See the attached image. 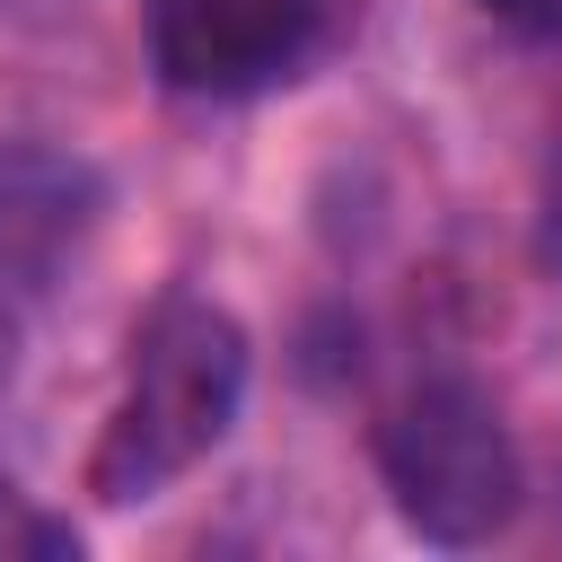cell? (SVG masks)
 I'll list each match as a JSON object with an SVG mask.
<instances>
[{"instance_id":"cell-2","label":"cell","mask_w":562,"mask_h":562,"mask_svg":"<svg viewBox=\"0 0 562 562\" xmlns=\"http://www.w3.org/2000/svg\"><path fill=\"white\" fill-rule=\"evenodd\" d=\"M378 474L395 492V518L422 544H483L518 518V492H527L492 395L465 378H422L378 422Z\"/></svg>"},{"instance_id":"cell-3","label":"cell","mask_w":562,"mask_h":562,"mask_svg":"<svg viewBox=\"0 0 562 562\" xmlns=\"http://www.w3.org/2000/svg\"><path fill=\"white\" fill-rule=\"evenodd\" d=\"M325 44V0H149V70L176 97H263Z\"/></svg>"},{"instance_id":"cell-4","label":"cell","mask_w":562,"mask_h":562,"mask_svg":"<svg viewBox=\"0 0 562 562\" xmlns=\"http://www.w3.org/2000/svg\"><path fill=\"white\" fill-rule=\"evenodd\" d=\"M97 220V167L44 140H0V360L18 351L26 316L53 299L61 263Z\"/></svg>"},{"instance_id":"cell-6","label":"cell","mask_w":562,"mask_h":562,"mask_svg":"<svg viewBox=\"0 0 562 562\" xmlns=\"http://www.w3.org/2000/svg\"><path fill=\"white\" fill-rule=\"evenodd\" d=\"M544 263L562 272V167H553V184H544Z\"/></svg>"},{"instance_id":"cell-5","label":"cell","mask_w":562,"mask_h":562,"mask_svg":"<svg viewBox=\"0 0 562 562\" xmlns=\"http://www.w3.org/2000/svg\"><path fill=\"white\" fill-rule=\"evenodd\" d=\"M483 18H501L509 35H536V44H553L562 35V0H474Z\"/></svg>"},{"instance_id":"cell-1","label":"cell","mask_w":562,"mask_h":562,"mask_svg":"<svg viewBox=\"0 0 562 562\" xmlns=\"http://www.w3.org/2000/svg\"><path fill=\"white\" fill-rule=\"evenodd\" d=\"M246 369H255L246 325L193 290H167L132 334L123 395H114L97 457H88V492L105 509H132V501H158L176 474H193L237 430Z\"/></svg>"}]
</instances>
